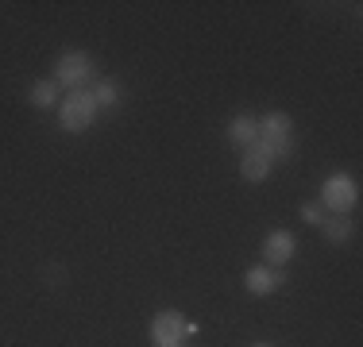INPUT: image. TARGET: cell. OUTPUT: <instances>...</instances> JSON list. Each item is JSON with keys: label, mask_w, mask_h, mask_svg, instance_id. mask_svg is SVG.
<instances>
[{"label": "cell", "mask_w": 363, "mask_h": 347, "mask_svg": "<svg viewBox=\"0 0 363 347\" xmlns=\"http://www.w3.org/2000/svg\"><path fill=\"white\" fill-rule=\"evenodd\" d=\"M97 101H93L89 89H74L70 97L62 101V112H58V124L66 127V132H85V127L97 120Z\"/></svg>", "instance_id": "obj_1"}, {"label": "cell", "mask_w": 363, "mask_h": 347, "mask_svg": "<svg viewBox=\"0 0 363 347\" xmlns=\"http://www.w3.org/2000/svg\"><path fill=\"white\" fill-rule=\"evenodd\" d=\"M356 201H359V186L348 178V174H333V178L321 186V208H333L336 216H344Z\"/></svg>", "instance_id": "obj_2"}, {"label": "cell", "mask_w": 363, "mask_h": 347, "mask_svg": "<svg viewBox=\"0 0 363 347\" xmlns=\"http://www.w3.org/2000/svg\"><path fill=\"white\" fill-rule=\"evenodd\" d=\"M93 77V58L85 50H66L55 62V81L70 85V89H85V81Z\"/></svg>", "instance_id": "obj_3"}, {"label": "cell", "mask_w": 363, "mask_h": 347, "mask_svg": "<svg viewBox=\"0 0 363 347\" xmlns=\"http://www.w3.org/2000/svg\"><path fill=\"white\" fill-rule=\"evenodd\" d=\"M189 324L186 317H178V312H159V317L151 320V340L155 347H178L182 340H186Z\"/></svg>", "instance_id": "obj_4"}, {"label": "cell", "mask_w": 363, "mask_h": 347, "mask_svg": "<svg viewBox=\"0 0 363 347\" xmlns=\"http://www.w3.org/2000/svg\"><path fill=\"white\" fill-rule=\"evenodd\" d=\"M244 285H247V293H255V297H267V293H274V290L286 285V274H282L279 266H252V271L244 274Z\"/></svg>", "instance_id": "obj_5"}, {"label": "cell", "mask_w": 363, "mask_h": 347, "mask_svg": "<svg viewBox=\"0 0 363 347\" xmlns=\"http://www.w3.org/2000/svg\"><path fill=\"white\" fill-rule=\"evenodd\" d=\"M294 251H298V239L290 236V232H271V236L263 239V258H267V266H286L290 258H294Z\"/></svg>", "instance_id": "obj_6"}, {"label": "cell", "mask_w": 363, "mask_h": 347, "mask_svg": "<svg viewBox=\"0 0 363 347\" xmlns=\"http://www.w3.org/2000/svg\"><path fill=\"white\" fill-rule=\"evenodd\" d=\"M228 139H232L236 147H244V151H247V147H252L255 139H259V120L247 116V112H240V116L228 124Z\"/></svg>", "instance_id": "obj_7"}, {"label": "cell", "mask_w": 363, "mask_h": 347, "mask_svg": "<svg viewBox=\"0 0 363 347\" xmlns=\"http://www.w3.org/2000/svg\"><path fill=\"white\" fill-rule=\"evenodd\" d=\"M274 162L267 159V154H259L255 147H247L244 151V159H240V174H244V181H263L267 174H271Z\"/></svg>", "instance_id": "obj_8"}, {"label": "cell", "mask_w": 363, "mask_h": 347, "mask_svg": "<svg viewBox=\"0 0 363 347\" xmlns=\"http://www.w3.org/2000/svg\"><path fill=\"white\" fill-rule=\"evenodd\" d=\"M290 132H294V120L286 112H267L259 120V135H267V139H290Z\"/></svg>", "instance_id": "obj_9"}, {"label": "cell", "mask_w": 363, "mask_h": 347, "mask_svg": "<svg viewBox=\"0 0 363 347\" xmlns=\"http://www.w3.org/2000/svg\"><path fill=\"white\" fill-rule=\"evenodd\" d=\"M321 236L328 243H348L352 239V220L348 216H328V220H321Z\"/></svg>", "instance_id": "obj_10"}, {"label": "cell", "mask_w": 363, "mask_h": 347, "mask_svg": "<svg viewBox=\"0 0 363 347\" xmlns=\"http://www.w3.org/2000/svg\"><path fill=\"white\" fill-rule=\"evenodd\" d=\"M31 104H35V108H55L58 104V81H35L31 85Z\"/></svg>", "instance_id": "obj_11"}, {"label": "cell", "mask_w": 363, "mask_h": 347, "mask_svg": "<svg viewBox=\"0 0 363 347\" xmlns=\"http://www.w3.org/2000/svg\"><path fill=\"white\" fill-rule=\"evenodd\" d=\"M93 101H97V108H112V104H120V85L105 77V81H97V89H93Z\"/></svg>", "instance_id": "obj_12"}, {"label": "cell", "mask_w": 363, "mask_h": 347, "mask_svg": "<svg viewBox=\"0 0 363 347\" xmlns=\"http://www.w3.org/2000/svg\"><path fill=\"white\" fill-rule=\"evenodd\" d=\"M301 220H306V224H313V228H321L325 208H321V205H313V201H306V205H301Z\"/></svg>", "instance_id": "obj_13"}, {"label": "cell", "mask_w": 363, "mask_h": 347, "mask_svg": "<svg viewBox=\"0 0 363 347\" xmlns=\"http://www.w3.org/2000/svg\"><path fill=\"white\" fill-rule=\"evenodd\" d=\"M255 347H271V343H255Z\"/></svg>", "instance_id": "obj_14"}]
</instances>
